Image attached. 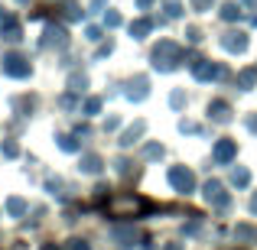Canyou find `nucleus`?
<instances>
[{
    "mask_svg": "<svg viewBox=\"0 0 257 250\" xmlns=\"http://www.w3.org/2000/svg\"><path fill=\"white\" fill-rule=\"evenodd\" d=\"M144 130H147V124H144V120H137V124H131L124 133H120V140H117V143H120V146H134L140 137H144Z\"/></svg>",
    "mask_w": 257,
    "mask_h": 250,
    "instance_id": "14",
    "label": "nucleus"
},
{
    "mask_svg": "<svg viewBox=\"0 0 257 250\" xmlns=\"http://www.w3.org/2000/svg\"><path fill=\"white\" fill-rule=\"evenodd\" d=\"M4 156H7V159H17V156H20V146L13 143V140H7V143H4Z\"/></svg>",
    "mask_w": 257,
    "mask_h": 250,
    "instance_id": "28",
    "label": "nucleus"
},
{
    "mask_svg": "<svg viewBox=\"0 0 257 250\" xmlns=\"http://www.w3.org/2000/svg\"><path fill=\"white\" fill-rule=\"evenodd\" d=\"M160 156H163V146L160 143H147L144 146V159H160Z\"/></svg>",
    "mask_w": 257,
    "mask_h": 250,
    "instance_id": "26",
    "label": "nucleus"
},
{
    "mask_svg": "<svg viewBox=\"0 0 257 250\" xmlns=\"http://www.w3.org/2000/svg\"><path fill=\"white\" fill-rule=\"evenodd\" d=\"M234 153H238V143H234V140H218V143H215V150H212V156H215V163H231L234 159Z\"/></svg>",
    "mask_w": 257,
    "mask_h": 250,
    "instance_id": "9",
    "label": "nucleus"
},
{
    "mask_svg": "<svg viewBox=\"0 0 257 250\" xmlns=\"http://www.w3.org/2000/svg\"><path fill=\"white\" fill-rule=\"evenodd\" d=\"M221 46H225L228 52H244L247 49V36L231 30V33H225V36H221Z\"/></svg>",
    "mask_w": 257,
    "mask_h": 250,
    "instance_id": "12",
    "label": "nucleus"
},
{
    "mask_svg": "<svg viewBox=\"0 0 257 250\" xmlns=\"http://www.w3.org/2000/svg\"><path fill=\"white\" fill-rule=\"evenodd\" d=\"M182 133H199V124H189V120H182Z\"/></svg>",
    "mask_w": 257,
    "mask_h": 250,
    "instance_id": "38",
    "label": "nucleus"
},
{
    "mask_svg": "<svg viewBox=\"0 0 257 250\" xmlns=\"http://www.w3.org/2000/svg\"><path fill=\"white\" fill-rule=\"evenodd\" d=\"M101 111V98H88L85 101V114H98Z\"/></svg>",
    "mask_w": 257,
    "mask_h": 250,
    "instance_id": "31",
    "label": "nucleus"
},
{
    "mask_svg": "<svg viewBox=\"0 0 257 250\" xmlns=\"http://www.w3.org/2000/svg\"><path fill=\"white\" fill-rule=\"evenodd\" d=\"M147 94H150V82H147L144 75H137V78L127 82V98H131V101H144Z\"/></svg>",
    "mask_w": 257,
    "mask_h": 250,
    "instance_id": "10",
    "label": "nucleus"
},
{
    "mask_svg": "<svg viewBox=\"0 0 257 250\" xmlns=\"http://www.w3.org/2000/svg\"><path fill=\"white\" fill-rule=\"evenodd\" d=\"M251 214H257V192L251 195Z\"/></svg>",
    "mask_w": 257,
    "mask_h": 250,
    "instance_id": "42",
    "label": "nucleus"
},
{
    "mask_svg": "<svg viewBox=\"0 0 257 250\" xmlns=\"http://www.w3.org/2000/svg\"><path fill=\"white\" fill-rule=\"evenodd\" d=\"M241 4H244V7H257V0H241Z\"/></svg>",
    "mask_w": 257,
    "mask_h": 250,
    "instance_id": "45",
    "label": "nucleus"
},
{
    "mask_svg": "<svg viewBox=\"0 0 257 250\" xmlns=\"http://www.w3.org/2000/svg\"><path fill=\"white\" fill-rule=\"evenodd\" d=\"M166 17H170V20L182 17V4H179V0H166Z\"/></svg>",
    "mask_w": 257,
    "mask_h": 250,
    "instance_id": "25",
    "label": "nucleus"
},
{
    "mask_svg": "<svg viewBox=\"0 0 257 250\" xmlns=\"http://www.w3.org/2000/svg\"><path fill=\"white\" fill-rule=\"evenodd\" d=\"M186 36H189V43H202V30H199V26H189Z\"/></svg>",
    "mask_w": 257,
    "mask_h": 250,
    "instance_id": "34",
    "label": "nucleus"
},
{
    "mask_svg": "<svg viewBox=\"0 0 257 250\" xmlns=\"http://www.w3.org/2000/svg\"><path fill=\"white\" fill-rule=\"evenodd\" d=\"M82 7H78V4H72V0H69V4H65V20H82Z\"/></svg>",
    "mask_w": 257,
    "mask_h": 250,
    "instance_id": "27",
    "label": "nucleus"
},
{
    "mask_svg": "<svg viewBox=\"0 0 257 250\" xmlns=\"http://www.w3.org/2000/svg\"><path fill=\"white\" fill-rule=\"evenodd\" d=\"M231 185H238V188H244V185H251V172H247L244 166H238V169H231Z\"/></svg>",
    "mask_w": 257,
    "mask_h": 250,
    "instance_id": "21",
    "label": "nucleus"
},
{
    "mask_svg": "<svg viewBox=\"0 0 257 250\" xmlns=\"http://www.w3.org/2000/svg\"><path fill=\"white\" fill-rule=\"evenodd\" d=\"M0 36H4L7 43H20V39H23V26H20V20L13 17V13H4V17H0Z\"/></svg>",
    "mask_w": 257,
    "mask_h": 250,
    "instance_id": "8",
    "label": "nucleus"
},
{
    "mask_svg": "<svg viewBox=\"0 0 257 250\" xmlns=\"http://www.w3.org/2000/svg\"><path fill=\"white\" fill-rule=\"evenodd\" d=\"M85 88H88V75H85V72H72V75H69V91L82 94Z\"/></svg>",
    "mask_w": 257,
    "mask_h": 250,
    "instance_id": "19",
    "label": "nucleus"
},
{
    "mask_svg": "<svg viewBox=\"0 0 257 250\" xmlns=\"http://www.w3.org/2000/svg\"><path fill=\"white\" fill-rule=\"evenodd\" d=\"M179 62H182V49L173 39H163V43L153 49V69L157 72H173Z\"/></svg>",
    "mask_w": 257,
    "mask_h": 250,
    "instance_id": "2",
    "label": "nucleus"
},
{
    "mask_svg": "<svg viewBox=\"0 0 257 250\" xmlns=\"http://www.w3.org/2000/svg\"><path fill=\"white\" fill-rule=\"evenodd\" d=\"M238 85L244 88V91H251V88L257 85V65H247V69L238 72Z\"/></svg>",
    "mask_w": 257,
    "mask_h": 250,
    "instance_id": "18",
    "label": "nucleus"
},
{
    "mask_svg": "<svg viewBox=\"0 0 257 250\" xmlns=\"http://www.w3.org/2000/svg\"><path fill=\"white\" fill-rule=\"evenodd\" d=\"M150 30H153V20H147V17H140V20H134V23H131V36L134 39H147V36H150Z\"/></svg>",
    "mask_w": 257,
    "mask_h": 250,
    "instance_id": "16",
    "label": "nucleus"
},
{
    "mask_svg": "<svg viewBox=\"0 0 257 250\" xmlns=\"http://www.w3.org/2000/svg\"><path fill=\"white\" fill-rule=\"evenodd\" d=\"M205 201H208L212 208H218V211H225V208L231 205V195L225 192V185H221V182L208 179V182H205Z\"/></svg>",
    "mask_w": 257,
    "mask_h": 250,
    "instance_id": "6",
    "label": "nucleus"
},
{
    "mask_svg": "<svg viewBox=\"0 0 257 250\" xmlns=\"http://www.w3.org/2000/svg\"><path fill=\"white\" fill-rule=\"evenodd\" d=\"M17 107H20V111H33V98H30V101H26V98L17 101Z\"/></svg>",
    "mask_w": 257,
    "mask_h": 250,
    "instance_id": "40",
    "label": "nucleus"
},
{
    "mask_svg": "<svg viewBox=\"0 0 257 250\" xmlns=\"http://www.w3.org/2000/svg\"><path fill=\"white\" fill-rule=\"evenodd\" d=\"M120 23H124V20H120L117 10H104V26H107V30H117Z\"/></svg>",
    "mask_w": 257,
    "mask_h": 250,
    "instance_id": "23",
    "label": "nucleus"
},
{
    "mask_svg": "<svg viewBox=\"0 0 257 250\" xmlns=\"http://www.w3.org/2000/svg\"><path fill=\"white\" fill-rule=\"evenodd\" d=\"M189 65H192V78H195V82L225 78V69H221V65H215V62H208V59H195V62H189Z\"/></svg>",
    "mask_w": 257,
    "mask_h": 250,
    "instance_id": "5",
    "label": "nucleus"
},
{
    "mask_svg": "<svg viewBox=\"0 0 257 250\" xmlns=\"http://www.w3.org/2000/svg\"><path fill=\"white\" fill-rule=\"evenodd\" d=\"M46 192H52L56 198H62V182H59V179H49V182H46Z\"/></svg>",
    "mask_w": 257,
    "mask_h": 250,
    "instance_id": "30",
    "label": "nucleus"
},
{
    "mask_svg": "<svg viewBox=\"0 0 257 250\" xmlns=\"http://www.w3.org/2000/svg\"><path fill=\"white\" fill-rule=\"evenodd\" d=\"M39 46H43V49H65V46H69V33H65V26L49 23V26L43 30V39H39Z\"/></svg>",
    "mask_w": 257,
    "mask_h": 250,
    "instance_id": "4",
    "label": "nucleus"
},
{
    "mask_svg": "<svg viewBox=\"0 0 257 250\" xmlns=\"http://www.w3.org/2000/svg\"><path fill=\"white\" fill-rule=\"evenodd\" d=\"M208 114H212L215 124H228V120H231V104H228V101H212V104H208Z\"/></svg>",
    "mask_w": 257,
    "mask_h": 250,
    "instance_id": "13",
    "label": "nucleus"
},
{
    "mask_svg": "<svg viewBox=\"0 0 257 250\" xmlns=\"http://www.w3.org/2000/svg\"><path fill=\"white\" fill-rule=\"evenodd\" d=\"M0 65H4V75L10 78H30V59L20 56V52H7Z\"/></svg>",
    "mask_w": 257,
    "mask_h": 250,
    "instance_id": "3",
    "label": "nucleus"
},
{
    "mask_svg": "<svg viewBox=\"0 0 257 250\" xmlns=\"http://www.w3.org/2000/svg\"><path fill=\"white\" fill-rule=\"evenodd\" d=\"M107 211H111L114 218H140V214L150 211V201L134 195V192H124V195L107 198Z\"/></svg>",
    "mask_w": 257,
    "mask_h": 250,
    "instance_id": "1",
    "label": "nucleus"
},
{
    "mask_svg": "<svg viewBox=\"0 0 257 250\" xmlns=\"http://www.w3.org/2000/svg\"><path fill=\"white\" fill-rule=\"evenodd\" d=\"M111 49H114V46H111V43H104V46H98V59H107V56H111Z\"/></svg>",
    "mask_w": 257,
    "mask_h": 250,
    "instance_id": "37",
    "label": "nucleus"
},
{
    "mask_svg": "<svg viewBox=\"0 0 257 250\" xmlns=\"http://www.w3.org/2000/svg\"><path fill=\"white\" fill-rule=\"evenodd\" d=\"M65 250H91V247H88L85 240H69V247H65Z\"/></svg>",
    "mask_w": 257,
    "mask_h": 250,
    "instance_id": "36",
    "label": "nucleus"
},
{
    "mask_svg": "<svg viewBox=\"0 0 257 250\" xmlns=\"http://www.w3.org/2000/svg\"><path fill=\"white\" fill-rule=\"evenodd\" d=\"M107 7V0H91V10H104Z\"/></svg>",
    "mask_w": 257,
    "mask_h": 250,
    "instance_id": "41",
    "label": "nucleus"
},
{
    "mask_svg": "<svg viewBox=\"0 0 257 250\" xmlns=\"http://www.w3.org/2000/svg\"><path fill=\"white\" fill-rule=\"evenodd\" d=\"M114 166H117V172H120V175H131V172H134V163H131V159H124V156H120Z\"/></svg>",
    "mask_w": 257,
    "mask_h": 250,
    "instance_id": "29",
    "label": "nucleus"
},
{
    "mask_svg": "<svg viewBox=\"0 0 257 250\" xmlns=\"http://www.w3.org/2000/svg\"><path fill=\"white\" fill-rule=\"evenodd\" d=\"M117 127H120V120H117V117H107V124H104V130H117Z\"/></svg>",
    "mask_w": 257,
    "mask_h": 250,
    "instance_id": "39",
    "label": "nucleus"
},
{
    "mask_svg": "<svg viewBox=\"0 0 257 250\" xmlns=\"http://www.w3.org/2000/svg\"><path fill=\"white\" fill-rule=\"evenodd\" d=\"M212 4H215V0H192V10L205 13V10H212Z\"/></svg>",
    "mask_w": 257,
    "mask_h": 250,
    "instance_id": "33",
    "label": "nucleus"
},
{
    "mask_svg": "<svg viewBox=\"0 0 257 250\" xmlns=\"http://www.w3.org/2000/svg\"><path fill=\"white\" fill-rule=\"evenodd\" d=\"M26 211H30V205H26V201L20 198V195H13V198H7V214H10V218H23Z\"/></svg>",
    "mask_w": 257,
    "mask_h": 250,
    "instance_id": "17",
    "label": "nucleus"
},
{
    "mask_svg": "<svg viewBox=\"0 0 257 250\" xmlns=\"http://www.w3.org/2000/svg\"><path fill=\"white\" fill-rule=\"evenodd\" d=\"M234 237H238V240H254L257 231H254L251 224H238V227H234Z\"/></svg>",
    "mask_w": 257,
    "mask_h": 250,
    "instance_id": "22",
    "label": "nucleus"
},
{
    "mask_svg": "<svg viewBox=\"0 0 257 250\" xmlns=\"http://www.w3.org/2000/svg\"><path fill=\"white\" fill-rule=\"evenodd\" d=\"M150 4H153V0H137V7H140V10H147Z\"/></svg>",
    "mask_w": 257,
    "mask_h": 250,
    "instance_id": "43",
    "label": "nucleus"
},
{
    "mask_svg": "<svg viewBox=\"0 0 257 250\" xmlns=\"http://www.w3.org/2000/svg\"><path fill=\"white\" fill-rule=\"evenodd\" d=\"M170 185L176 188V192H192L195 188V175H192V169H186V166H173L170 169Z\"/></svg>",
    "mask_w": 257,
    "mask_h": 250,
    "instance_id": "7",
    "label": "nucleus"
},
{
    "mask_svg": "<svg viewBox=\"0 0 257 250\" xmlns=\"http://www.w3.org/2000/svg\"><path fill=\"white\" fill-rule=\"evenodd\" d=\"M43 250H56V244H43Z\"/></svg>",
    "mask_w": 257,
    "mask_h": 250,
    "instance_id": "46",
    "label": "nucleus"
},
{
    "mask_svg": "<svg viewBox=\"0 0 257 250\" xmlns=\"http://www.w3.org/2000/svg\"><path fill=\"white\" fill-rule=\"evenodd\" d=\"M101 166H104V159H101L98 153H85V156H82V172L98 175V172H101Z\"/></svg>",
    "mask_w": 257,
    "mask_h": 250,
    "instance_id": "15",
    "label": "nucleus"
},
{
    "mask_svg": "<svg viewBox=\"0 0 257 250\" xmlns=\"http://www.w3.org/2000/svg\"><path fill=\"white\" fill-rule=\"evenodd\" d=\"M85 36L91 39V43H98V39L104 36V30H101V26H88V30H85Z\"/></svg>",
    "mask_w": 257,
    "mask_h": 250,
    "instance_id": "32",
    "label": "nucleus"
},
{
    "mask_svg": "<svg viewBox=\"0 0 257 250\" xmlns=\"http://www.w3.org/2000/svg\"><path fill=\"white\" fill-rule=\"evenodd\" d=\"M56 140H59V146H62L65 153H75V150H78V140L69 137V133H62V137H56Z\"/></svg>",
    "mask_w": 257,
    "mask_h": 250,
    "instance_id": "24",
    "label": "nucleus"
},
{
    "mask_svg": "<svg viewBox=\"0 0 257 250\" xmlns=\"http://www.w3.org/2000/svg\"><path fill=\"white\" fill-rule=\"evenodd\" d=\"M170 104H173V107H182V104H186V94H182V91H173Z\"/></svg>",
    "mask_w": 257,
    "mask_h": 250,
    "instance_id": "35",
    "label": "nucleus"
},
{
    "mask_svg": "<svg viewBox=\"0 0 257 250\" xmlns=\"http://www.w3.org/2000/svg\"><path fill=\"white\" fill-rule=\"evenodd\" d=\"M111 237L117 240L120 247H134V240H137V231H134V224H117V227H111Z\"/></svg>",
    "mask_w": 257,
    "mask_h": 250,
    "instance_id": "11",
    "label": "nucleus"
},
{
    "mask_svg": "<svg viewBox=\"0 0 257 250\" xmlns=\"http://www.w3.org/2000/svg\"><path fill=\"white\" fill-rule=\"evenodd\" d=\"M221 20H228V23H234V20H241V7L234 4V0H228V4H221Z\"/></svg>",
    "mask_w": 257,
    "mask_h": 250,
    "instance_id": "20",
    "label": "nucleus"
},
{
    "mask_svg": "<svg viewBox=\"0 0 257 250\" xmlns=\"http://www.w3.org/2000/svg\"><path fill=\"white\" fill-rule=\"evenodd\" d=\"M17 4H30V0H17Z\"/></svg>",
    "mask_w": 257,
    "mask_h": 250,
    "instance_id": "48",
    "label": "nucleus"
},
{
    "mask_svg": "<svg viewBox=\"0 0 257 250\" xmlns=\"http://www.w3.org/2000/svg\"><path fill=\"white\" fill-rule=\"evenodd\" d=\"M251 130H254V133H257V117H254V120H251Z\"/></svg>",
    "mask_w": 257,
    "mask_h": 250,
    "instance_id": "47",
    "label": "nucleus"
},
{
    "mask_svg": "<svg viewBox=\"0 0 257 250\" xmlns=\"http://www.w3.org/2000/svg\"><path fill=\"white\" fill-rule=\"evenodd\" d=\"M163 250H182V244H166Z\"/></svg>",
    "mask_w": 257,
    "mask_h": 250,
    "instance_id": "44",
    "label": "nucleus"
}]
</instances>
